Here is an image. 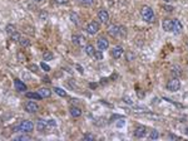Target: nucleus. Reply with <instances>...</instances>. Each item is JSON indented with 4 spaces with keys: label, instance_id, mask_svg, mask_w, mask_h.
Listing matches in <instances>:
<instances>
[{
    "label": "nucleus",
    "instance_id": "f257e3e1",
    "mask_svg": "<svg viewBox=\"0 0 188 141\" xmlns=\"http://www.w3.org/2000/svg\"><path fill=\"white\" fill-rule=\"evenodd\" d=\"M141 15H142V18H143L147 23H153V22H154V11L152 10L151 6H147V5L142 6V9H141Z\"/></svg>",
    "mask_w": 188,
    "mask_h": 141
},
{
    "label": "nucleus",
    "instance_id": "f03ea898",
    "mask_svg": "<svg viewBox=\"0 0 188 141\" xmlns=\"http://www.w3.org/2000/svg\"><path fill=\"white\" fill-rule=\"evenodd\" d=\"M33 129H34V124L31 121H29V120H24V121H22L15 127L16 131L23 132V133H29L33 131Z\"/></svg>",
    "mask_w": 188,
    "mask_h": 141
},
{
    "label": "nucleus",
    "instance_id": "7ed1b4c3",
    "mask_svg": "<svg viewBox=\"0 0 188 141\" xmlns=\"http://www.w3.org/2000/svg\"><path fill=\"white\" fill-rule=\"evenodd\" d=\"M167 89L171 91V92H177V91L181 88V82L177 78V77H175V78L169 80L168 82H167Z\"/></svg>",
    "mask_w": 188,
    "mask_h": 141
},
{
    "label": "nucleus",
    "instance_id": "20e7f679",
    "mask_svg": "<svg viewBox=\"0 0 188 141\" xmlns=\"http://www.w3.org/2000/svg\"><path fill=\"white\" fill-rule=\"evenodd\" d=\"M24 108L26 112H29V114H35V112H38V110H39V106L34 101H28L24 105Z\"/></svg>",
    "mask_w": 188,
    "mask_h": 141
},
{
    "label": "nucleus",
    "instance_id": "39448f33",
    "mask_svg": "<svg viewBox=\"0 0 188 141\" xmlns=\"http://www.w3.org/2000/svg\"><path fill=\"white\" fill-rule=\"evenodd\" d=\"M97 47H98V49L100 52L103 51H107V49L109 48V42L107 38H104V37H100L98 40H97Z\"/></svg>",
    "mask_w": 188,
    "mask_h": 141
},
{
    "label": "nucleus",
    "instance_id": "423d86ee",
    "mask_svg": "<svg viewBox=\"0 0 188 141\" xmlns=\"http://www.w3.org/2000/svg\"><path fill=\"white\" fill-rule=\"evenodd\" d=\"M99 30V24L97 22H90L88 25H87V33L90 34V35H94L97 34Z\"/></svg>",
    "mask_w": 188,
    "mask_h": 141
},
{
    "label": "nucleus",
    "instance_id": "0eeeda50",
    "mask_svg": "<svg viewBox=\"0 0 188 141\" xmlns=\"http://www.w3.org/2000/svg\"><path fill=\"white\" fill-rule=\"evenodd\" d=\"M108 33L110 37H113V38H118V37H121V27L119 25H110L108 28Z\"/></svg>",
    "mask_w": 188,
    "mask_h": 141
},
{
    "label": "nucleus",
    "instance_id": "6e6552de",
    "mask_svg": "<svg viewBox=\"0 0 188 141\" xmlns=\"http://www.w3.org/2000/svg\"><path fill=\"white\" fill-rule=\"evenodd\" d=\"M98 19L100 20V23L107 24L109 22V14H108V11L106 9H100L98 11Z\"/></svg>",
    "mask_w": 188,
    "mask_h": 141
},
{
    "label": "nucleus",
    "instance_id": "1a4fd4ad",
    "mask_svg": "<svg viewBox=\"0 0 188 141\" xmlns=\"http://www.w3.org/2000/svg\"><path fill=\"white\" fill-rule=\"evenodd\" d=\"M147 135V129L144 126H137L136 130H134V137L137 139H142Z\"/></svg>",
    "mask_w": 188,
    "mask_h": 141
},
{
    "label": "nucleus",
    "instance_id": "9d476101",
    "mask_svg": "<svg viewBox=\"0 0 188 141\" xmlns=\"http://www.w3.org/2000/svg\"><path fill=\"white\" fill-rule=\"evenodd\" d=\"M49 127H50V126H49V124H48V121H45V120H39L38 124H37V130L39 132H45Z\"/></svg>",
    "mask_w": 188,
    "mask_h": 141
},
{
    "label": "nucleus",
    "instance_id": "9b49d317",
    "mask_svg": "<svg viewBox=\"0 0 188 141\" xmlns=\"http://www.w3.org/2000/svg\"><path fill=\"white\" fill-rule=\"evenodd\" d=\"M183 30V25L179 22L178 19H173V27H172V32L175 34H179Z\"/></svg>",
    "mask_w": 188,
    "mask_h": 141
},
{
    "label": "nucleus",
    "instance_id": "f8f14e48",
    "mask_svg": "<svg viewBox=\"0 0 188 141\" xmlns=\"http://www.w3.org/2000/svg\"><path fill=\"white\" fill-rule=\"evenodd\" d=\"M123 48L121 47V45H115L113 49H112V57L114 58V59H119L122 55H123Z\"/></svg>",
    "mask_w": 188,
    "mask_h": 141
},
{
    "label": "nucleus",
    "instance_id": "ddd939ff",
    "mask_svg": "<svg viewBox=\"0 0 188 141\" xmlns=\"http://www.w3.org/2000/svg\"><path fill=\"white\" fill-rule=\"evenodd\" d=\"M72 40H73V43L75 45H79V47H83L85 43V38L84 37H82V35H78V34H75L72 37Z\"/></svg>",
    "mask_w": 188,
    "mask_h": 141
},
{
    "label": "nucleus",
    "instance_id": "4468645a",
    "mask_svg": "<svg viewBox=\"0 0 188 141\" xmlns=\"http://www.w3.org/2000/svg\"><path fill=\"white\" fill-rule=\"evenodd\" d=\"M14 87H15L16 91H19V92H24V91H26V84L24 82H22L20 80H14Z\"/></svg>",
    "mask_w": 188,
    "mask_h": 141
},
{
    "label": "nucleus",
    "instance_id": "2eb2a0df",
    "mask_svg": "<svg viewBox=\"0 0 188 141\" xmlns=\"http://www.w3.org/2000/svg\"><path fill=\"white\" fill-rule=\"evenodd\" d=\"M172 27H173V19H163L162 28L164 32H172Z\"/></svg>",
    "mask_w": 188,
    "mask_h": 141
},
{
    "label": "nucleus",
    "instance_id": "dca6fc26",
    "mask_svg": "<svg viewBox=\"0 0 188 141\" xmlns=\"http://www.w3.org/2000/svg\"><path fill=\"white\" fill-rule=\"evenodd\" d=\"M38 92L40 93L41 98H48V97H50L52 96V91L50 89H48V88H40Z\"/></svg>",
    "mask_w": 188,
    "mask_h": 141
},
{
    "label": "nucleus",
    "instance_id": "f3484780",
    "mask_svg": "<svg viewBox=\"0 0 188 141\" xmlns=\"http://www.w3.org/2000/svg\"><path fill=\"white\" fill-rule=\"evenodd\" d=\"M70 115L75 118H78L82 116V110L79 107H70Z\"/></svg>",
    "mask_w": 188,
    "mask_h": 141
},
{
    "label": "nucleus",
    "instance_id": "a211bd4d",
    "mask_svg": "<svg viewBox=\"0 0 188 141\" xmlns=\"http://www.w3.org/2000/svg\"><path fill=\"white\" fill-rule=\"evenodd\" d=\"M85 53L89 55V57H94V53H95V49L92 44H87L85 47Z\"/></svg>",
    "mask_w": 188,
    "mask_h": 141
},
{
    "label": "nucleus",
    "instance_id": "6ab92c4d",
    "mask_svg": "<svg viewBox=\"0 0 188 141\" xmlns=\"http://www.w3.org/2000/svg\"><path fill=\"white\" fill-rule=\"evenodd\" d=\"M26 97L28 98H33V100H40V98H41L39 92H26Z\"/></svg>",
    "mask_w": 188,
    "mask_h": 141
},
{
    "label": "nucleus",
    "instance_id": "aec40b11",
    "mask_svg": "<svg viewBox=\"0 0 188 141\" xmlns=\"http://www.w3.org/2000/svg\"><path fill=\"white\" fill-rule=\"evenodd\" d=\"M18 43L22 45V47H24V48H26V47H29L30 45V40L28 39V38H24V37H22L20 38V40L18 42Z\"/></svg>",
    "mask_w": 188,
    "mask_h": 141
},
{
    "label": "nucleus",
    "instance_id": "412c9836",
    "mask_svg": "<svg viewBox=\"0 0 188 141\" xmlns=\"http://www.w3.org/2000/svg\"><path fill=\"white\" fill-rule=\"evenodd\" d=\"M54 92L57 93V95H59L60 97H65L67 96V92L64 89H61V88H59V87H54Z\"/></svg>",
    "mask_w": 188,
    "mask_h": 141
},
{
    "label": "nucleus",
    "instance_id": "4be33fe9",
    "mask_svg": "<svg viewBox=\"0 0 188 141\" xmlns=\"http://www.w3.org/2000/svg\"><path fill=\"white\" fill-rule=\"evenodd\" d=\"M5 30H6V33H8L9 35H11L13 33H15V32H16V30H15V27H14L13 24H8V25H6Z\"/></svg>",
    "mask_w": 188,
    "mask_h": 141
},
{
    "label": "nucleus",
    "instance_id": "5701e85b",
    "mask_svg": "<svg viewBox=\"0 0 188 141\" xmlns=\"http://www.w3.org/2000/svg\"><path fill=\"white\" fill-rule=\"evenodd\" d=\"M53 58H54V55H53L52 52H44L43 53V59L44 61H52Z\"/></svg>",
    "mask_w": 188,
    "mask_h": 141
},
{
    "label": "nucleus",
    "instance_id": "b1692460",
    "mask_svg": "<svg viewBox=\"0 0 188 141\" xmlns=\"http://www.w3.org/2000/svg\"><path fill=\"white\" fill-rule=\"evenodd\" d=\"M10 37H11V40H13V42H19L20 38H22V35H20L18 32H15V33H13Z\"/></svg>",
    "mask_w": 188,
    "mask_h": 141
},
{
    "label": "nucleus",
    "instance_id": "393cba45",
    "mask_svg": "<svg viewBox=\"0 0 188 141\" xmlns=\"http://www.w3.org/2000/svg\"><path fill=\"white\" fill-rule=\"evenodd\" d=\"M16 57H18V61H19V62H25V61H26V55H25L23 52H18Z\"/></svg>",
    "mask_w": 188,
    "mask_h": 141
},
{
    "label": "nucleus",
    "instance_id": "a878e982",
    "mask_svg": "<svg viewBox=\"0 0 188 141\" xmlns=\"http://www.w3.org/2000/svg\"><path fill=\"white\" fill-rule=\"evenodd\" d=\"M158 137H159V133H158L157 130H153V131L149 133V139H151V140H157Z\"/></svg>",
    "mask_w": 188,
    "mask_h": 141
},
{
    "label": "nucleus",
    "instance_id": "bb28decb",
    "mask_svg": "<svg viewBox=\"0 0 188 141\" xmlns=\"http://www.w3.org/2000/svg\"><path fill=\"white\" fill-rule=\"evenodd\" d=\"M70 19H72V22H73L74 24H78V23H79V18H78V15H76L75 13H72V14H70Z\"/></svg>",
    "mask_w": 188,
    "mask_h": 141
},
{
    "label": "nucleus",
    "instance_id": "cd10ccee",
    "mask_svg": "<svg viewBox=\"0 0 188 141\" xmlns=\"http://www.w3.org/2000/svg\"><path fill=\"white\" fill-rule=\"evenodd\" d=\"M93 58L98 59V61H102V58H103V54H102V52H100V51H95V53H94V57H93Z\"/></svg>",
    "mask_w": 188,
    "mask_h": 141
},
{
    "label": "nucleus",
    "instance_id": "c85d7f7f",
    "mask_svg": "<svg viewBox=\"0 0 188 141\" xmlns=\"http://www.w3.org/2000/svg\"><path fill=\"white\" fill-rule=\"evenodd\" d=\"M40 67H41V69H43V70H45V72H49V70H50V67L48 66L46 63H44V62L40 63Z\"/></svg>",
    "mask_w": 188,
    "mask_h": 141
},
{
    "label": "nucleus",
    "instance_id": "c756f323",
    "mask_svg": "<svg viewBox=\"0 0 188 141\" xmlns=\"http://www.w3.org/2000/svg\"><path fill=\"white\" fill-rule=\"evenodd\" d=\"M15 139H16V140H30V136H28V135H25V133H24V135L16 136Z\"/></svg>",
    "mask_w": 188,
    "mask_h": 141
},
{
    "label": "nucleus",
    "instance_id": "7c9ffc66",
    "mask_svg": "<svg viewBox=\"0 0 188 141\" xmlns=\"http://www.w3.org/2000/svg\"><path fill=\"white\" fill-rule=\"evenodd\" d=\"M83 139H84V140H94L95 137H94V135H90V133H87V135L83 136Z\"/></svg>",
    "mask_w": 188,
    "mask_h": 141
},
{
    "label": "nucleus",
    "instance_id": "2f4dec72",
    "mask_svg": "<svg viewBox=\"0 0 188 141\" xmlns=\"http://www.w3.org/2000/svg\"><path fill=\"white\" fill-rule=\"evenodd\" d=\"M55 3H58V4H67L69 0H54Z\"/></svg>",
    "mask_w": 188,
    "mask_h": 141
},
{
    "label": "nucleus",
    "instance_id": "473e14b6",
    "mask_svg": "<svg viewBox=\"0 0 188 141\" xmlns=\"http://www.w3.org/2000/svg\"><path fill=\"white\" fill-rule=\"evenodd\" d=\"M82 3H84V4H93L95 0H80Z\"/></svg>",
    "mask_w": 188,
    "mask_h": 141
},
{
    "label": "nucleus",
    "instance_id": "72a5a7b5",
    "mask_svg": "<svg viewBox=\"0 0 188 141\" xmlns=\"http://www.w3.org/2000/svg\"><path fill=\"white\" fill-rule=\"evenodd\" d=\"M29 69H31L33 72H38V67L37 66H29Z\"/></svg>",
    "mask_w": 188,
    "mask_h": 141
},
{
    "label": "nucleus",
    "instance_id": "f704fd0d",
    "mask_svg": "<svg viewBox=\"0 0 188 141\" xmlns=\"http://www.w3.org/2000/svg\"><path fill=\"white\" fill-rule=\"evenodd\" d=\"M48 15H46V13H43V11H41L40 13V19H45Z\"/></svg>",
    "mask_w": 188,
    "mask_h": 141
},
{
    "label": "nucleus",
    "instance_id": "c9c22d12",
    "mask_svg": "<svg viewBox=\"0 0 188 141\" xmlns=\"http://www.w3.org/2000/svg\"><path fill=\"white\" fill-rule=\"evenodd\" d=\"M166 9H167V11H169V13L173 10V8H172V6H166Z\"/></svg>",
    "mask_w": 188,
    "mask_h": 141
},
{
    "label": "nucleus",
    "instance_id": "e433bc0d",
    "mask_svg": "<svg viewBox=\"0 0 188 141\" xmlns=\"http://www.w3.org/2000/svg\"><path fill=\"white\" fill-rule=\"evenodd\" d=\"M133 57H134V55L132 54V53H129V54H128V61H132V58H133Z\"/></svg>",
    "mask_w": 188,
    "mask_h": 141
},
{
    "label": "nucleus",
    "instance_id": "4c0bfd02",
    "mask_svg": "<svg viewBox=\"0 0 188 141\" xmlns=\"http://www.w3.org/2000/svg\"><path fill=\"white\" fill-rule=\"evenodd\" d=\"M169 139H179V137L176 136V135H172V133H171V135H169Z\"/></svg>",
    "mask_w": 188,
    "mask_h": 141
},
{
    "label": "nucleus",
    "instance_id": "58836bf2",
    "mask_svg": "<svg viewBox=\"0 0 188 141\" xmlns=\"http://www.w3.org/2000/svg\"><path fill=\"white\" fill-rule=\"evenodd\" d=\"M163 2H164V3H171L172 0H163Z\"/></svg>",
    "mask_w": 188,
    "mask_h": 141
},
{
    "label": "nucleus",
    "instance_id": "ea45409f",
    "mask_svg": "<svg viewBox=\"0 0 188 141\" xmlns=\"http://www.w3.org/2000/svg\"><path fill=\"white\" fill-rule=\"evenodd\" d=\"M186 133H188V129H187V130H186Z\"/></svg>",
    "mask_w": 188,
    "mask_h": 141
},
{
    "label": "nucleus",
    "instance_id": "a19ab883",
    "mask_svg": "<svg viewBox=\"0 0 188 141\" xmlns=\"http://www.w3.org/2000/svg\"><path fill=\"white\" fill-rule=\"evenodd\" d=\"M35 2H41V0H35Z\"/></svg>",
    "mask_w": 188,
    "mask_h": 141
}]
</instances>
